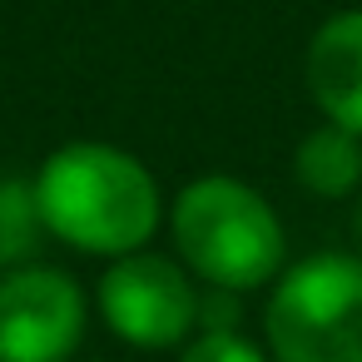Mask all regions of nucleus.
I'll return each instance as SVG.
<instances>
[{
    "label": "nucleus",
    "instance_id": "f257e3e1",
    "mask_svg": "<svg viewBox=\"0 0 362 362\" xmlns=\"http://www.w3.org/2000/svg\"><path fill=\"white\" fill-rule=\"evenodd\" d=\"M45 238L85 253L119 258L154 243L164 223V194L154 169L105 139H70L45 154L30 179Z\"/></svg>",
    "mask_w": 362,
    "mask_h": 362
},
{
    "label": "nucleus",
    "instance_id": "6e6552de",
    "mask_svg": "<svg viewBox=\"0 0 362 362\" xmlns=\"http://www.w3.org/2000/svg\"><path fill=\"white\" fill-rule=\"evenodd\" d=\"M40 238H45V223H40L30 179H0V273L30 263Z\"/></svg>",
    "mask_w": 362,
    "mask_h": 362
},
{
    "label": "nucleus",
    "instance_id": "1a4fd4ad",
    "mask_svg": "<svg viewBox=\"0 0 362 362\" xmlns=\"http://www.w3.org/2000/svg\"><path fill=\"white\" fill-rule=\"evenodd\" d=\"M179 362H273V357H268V347H258L238 327H199L184 342Z\"/></svg>",
    "mask_w": 362,
    "mask_h": 362
},
{
    "label": "nucleus",
    "instance_id": "39448f33",
    "mask_svg": "<svg viewBox=\"0 0 362 362\" xmlns=\"http://www.w3.org/2000/svg\"><path fill=\"white\" fill-rule=\"evenodd\" d=\"M90 327L85 288L55 263L0 273V362H70Z\"/></svg>",
    "mask_w": 362,
    "mask_h": 362
},
{
    "label": "nucleus",
    "instance_id": "0eeeda50",
    "mask_svg": "<svg viewBox=\"0 0 362 362\" xmlns=\"http://www.w3.org/2000/svg\"><path fill=\"white\" fill-rule=\"evenodd\" d=\"M293 174L317 199H347L362 189V134L342 124H317L293 149Z\"/></svg>",
    "mask_w": 362,
    "mask_h": 362
},
{
    "label": "nucleus",
    "instance_id": "f03ea898",
    "mask_svg": "<svg viewBox=\"0 0 362 362\" xmlns=\"http://www.w3.org/2000/svg\"><path fill=\"white\" fill-rule=\"evenodd\" d=\"M174 258L204 288H268L288 268V233L278 209L233 174L189 179L169 209Z\"/></svg>",
    "mask_w": 362,
    "mask_h": 362
},
{
    "label": "nucleus",
    "instance_id": "20e7f679",
    "mask_svg": "<svg viewBox=\"0 0 362 362\" xmlns=\"http://www.w3.org/2000/svg\"><path fill=\"white\" fill-rule=\"evenodd\" d=\"M95 308L124 347L169 352L199 332V278L174 253L144 243L134 253L105 258V273L95 283Z\"/></svg>",
    "mask_w": 362,
    "mask_h": 362
},
{
    "label": "nucleus",
    "instance_id": "423d86ee",
    "mask_svg": "<svg viewBox=\"0 0 362 362\" xmlns=\"http://www.w3.org/2000/svg\"><path fill=\"white\" fill-rule=\"evenodd\" d=\"M303 75L317 115L362 134V11H337L313 30Z\"/></svg>",
    "mask_w": 362,
    "mask_h": 362
},
{
    "label": "nucleus",
    "instance_id": "9d476101",
    "mask_svg": "<svg viewBox=\"0 0 362 362\" xmlns=\"http://www.w3.org/2000/svg\"><path fill=\"white\" fill-rule=\"evenodd\" d=\"M352 233H357V243H362V194H357V214H352Z\"/></svg>",
    "mask_w": 362,
    "mask_h": 362
},
{
    "label": "nucleus",
    "instance_id": "7ed1b4c3",
    "mask_svg": "<svg viewBox=\"0 0 362 362\" xmlns=\"http://www.w3.org/2000/svg\"><path fill=\"white\" fill-rule=\"evenodd\" d=\"M263 347L273 362H362V258L288 263L263 308Z\"/></svg>",
    "mask_w": 362,
    "mask_h": 362
}]
</instances>
